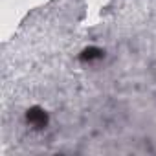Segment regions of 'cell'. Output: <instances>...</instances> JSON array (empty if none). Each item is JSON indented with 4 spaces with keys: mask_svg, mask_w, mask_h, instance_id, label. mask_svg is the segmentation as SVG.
Listing matches in <instances>:
<instances>
[{
    "mask_svg": "<svg viewBox=\"0 0 156 156\" xmlns=\"http://www.w3.org/2000/svg\"><path fill=\"white\" fill-rule=\"evenodd\" d=\"M28 123L31 125V127H35V129H42L46 123H48V118H46V114L41 110V108H31V110H28Z\"/></svg>",
    "mask_w": 156,
    "mask_h": 156,
    "instance_id": "1",
    "label": "cell"
}]
</instances>
